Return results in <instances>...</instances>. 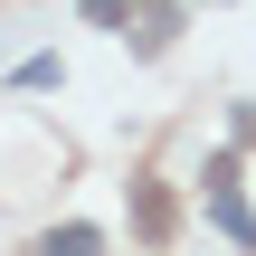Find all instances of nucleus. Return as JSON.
<instances>
[{
    "instance_id": "f257e3e1",
    "label": "nucleus",
    "mask_w": 256,
    "mask_h": 256,
    "mask_svg": "<svg viewBox=\"0 0 256 256\" xmlns=\"http://www.w3.org/2000/svg\"><path fill=\"white\" fill-rule=\"evenodd\" d=\"M209 218H218L238 247H256V218H247V200H238V152H218V162H209Z\"/></svg>"
},
{
    "instance_id": "f03ea898",
    "label": "nucleus",
    "mask_w": 256,
    "mask_h": 256,
    "mask_svg": "<svg viewBox=\"0 0 256 256\" xmlns=\"http://www.w3.org/2000/svg\"><path fill=\"white\" fill-rule=\"evenodd\" d=\"M133 228H142V238H171V190L142 180V190H133Z\"/></svg>"
},
{
    "instance_id": "7ed1b4c3",
    "label": "nucleus",
    "mask_w": 256,
    "mask_h": 256,
    "mask_svg": "<svg viewBox=\"0 0 256 256\" xmlns=\"http://www.w3.org/2000/svg\"><path fill=\"white\" fill-rule=\"evenodd\" d=\"M38 256H104V238L76 218V228H48V247H38Z\"/></svg>"
},
{
    "instance_id": "20e7f679",
    "label": "nucleus",
    "mask_w": 256,
    "mask_h": 256,
    "mask_svg": "<svg viewBox=\"0 0 256 256\" xmlns=\"http://www.w3.org/2000/svg\"><path fill=\"white\" fill-rule=\"evenodd\" d=\"M133 48H142V57H162V48H171V10H142V28H133Z\"/></svg>"
},
{
    "instance_id": "39448f33",
    "label": "nucleus",
    "mask_w": 256,
    "mask_h": 256,
    "mask_svg": "<svg viewBox=\"0 0 256 256\" xmlns=\"http://www.w3.org/2000/svg\"><path fill=\"white\" fill-rule=\"evenodd\" d=\"M86 19H104V28H114V19H124V0H86Z\"/></svg>"
}]
</instances>
